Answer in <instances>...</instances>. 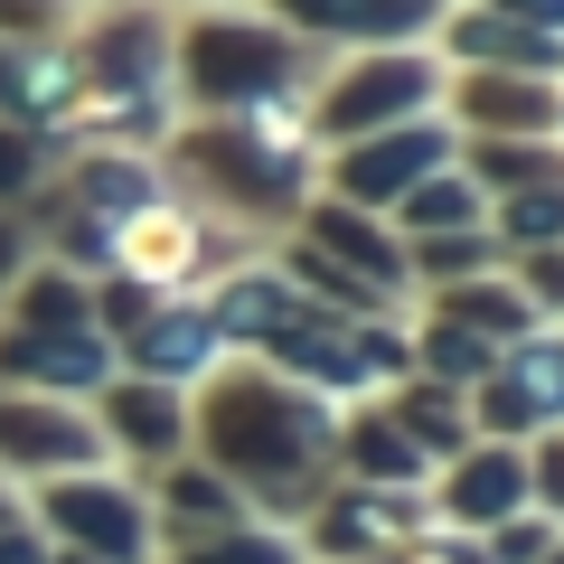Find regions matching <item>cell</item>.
Instances as JSON below:
<instances>
[{
	"mask_svg": "<svg viewBox=\"0 0 564 564\" xmlns=\"http://www.w3.org/2000/svg\"><path fill=\"white\" fill-rule=\"evenodd\" d=\"M404 263H423L433 282H452V273H470V263H489V226H470V236H414Z\"/></svg>",
	"mask_w": 564,
	"mask_h": 564,
	"instance_id": "28",
	"label": "cell"
},
{
	"mask_svg": "<svg viewBox=\"0 0 564 564\" xmlns=\"http://www.w3.org/2000/svg\"><path fill=\"white\" fill-rule=\"evenodd\" d=\"M207 321H217V339H263V348H273L282 329L311 321V302H302V282H292V273H263V263H254V273L217 282Z\"/></svg>",
	"mask_w": 564,
	"mask_h": 564,
	"instance_id": "13",
	"label": "cell"
},
{
	"mask_svg": "<svg viewBox=\"0 0 564 564\" xmlns=\"http://www.w3.org/2000/svg\"><path fill=\"white\" fill-rule=\"evenodd\" d=\"M180 76H188V95L198 104H273L282 85H292V39H263V29H245V20H217V29H198V39L180 47Z\"/></svg>",
	"mask_w": 564,
	"mask_h": 564,
	"instance_id": "5",
	"label": "cell"
},
{
	"mask_svg": "<svg viewBox=\"0 0 564 564\" xmlns=\"http://www.w3.org/2000/svg\"><path fill=\"white\" fill-rule=\"evenodd\" d=\"M0 104L39 132V122H57L66 104H76V66L47 57V47H0Z\"/></svg>",
	"mask_w": 564,
	"mask_h": 564,
	"instance_id": "17",
	"label": "cell"
},
{
	"mask_svg": "<svg viewBox=\"0 0 564 564\" xmlns=\"http://www.w3.org/2000/svg\"><path fill=\"white\" fill-rule=\"evenodd\" d=\"M527 508V452L518 443H462L433 480V527H462V536H489L499 518Z\"/></svg>",
	"mask_w": 564,
	"mask_h": 564,
	"instance_id": "6",
	"label": "cell"
},
{
	"mask_svg": "<svg viewBox=\"0 0 564 564\" xmlns=\"http://www.w3.org/2000/svg\"><path fill=\"white\" fill-rule=\"evenodd\" d=\"M462 113L489 122V141H555V85L545 76H470L462 85Z\"/></svg>",
	"mask_w": 564,
	"mask_h": 564,
	"instance_id": "14",
	"label": "cell"
},
{
	"mask_svg": "<svg viewBox=\"0 0 564 564\" xmlns=\"http://www.w3.org/2000/svg\"><path fill=\"white\" fill-rule=\"evenodd\" d=\"M113 377L122 367L104 329H10L0 339V386H20V395H95Z\"/></svg>",
	"mask_w": 564,
	"mask_h": 564,
	"instance_id": "7",
	"label": "cell"
},
{
	"mask_svg": "<svg viewBox=\"0 0 564 564\" xmlns=\"http://www.w3.org/2000/svg\"><path fill=\"white\" fill-rule=\"evenodd\" d=\"M452 47L499 76H555V29H527V20H452Z\"/></svg>",
	"mask_w": 564,
	"mask_h": 564,
	"instance_id": "19",
	"label": "cell"
},
{
	"mask_svg": "<svg viewBox=\"0 0 564 564\" xmlns=\"http://www.w3.org/2000/svg\"><path fill=\"white\" fill-rule=\"evenodd\" d=\"M151 499V545H207L226 536V527H254V508H245L236 480H217L207 462H161V489H141Z\"/></svg>",
	"mask_w": 564,
	"mask_h": 564,
	"instance_id": "10",
	"label": "cell"
},
{
	"mask_svg": "<svg viewBox=\"0 0 564 564\" xmlns=\"http://www.w3.org/2000/svg\"><path fill=\"white\" fill-rule=\"evenodd\" d=\"M10 518H29V508H20V480H0V527H10Z\"/></svg>",
	"mask_w": 564,
	"mask_h": 564,
	"instance_id": "35",
	"label": "cell"
},
{
	"mask_svg": "<svg viewBox=\"0 0 564 564\" xmlns=\"http://www.w3.org/2000/svg\"><path fill=\"white\" fill-rule=\"evenodd\" d=\"M302 29H329V39H414L433 20V0H282Z\"/></svg>",
	"mask_w": 564,
	"mask_h": 564,
	"instance_id": "18",
	"label": "cell"
},
{
	"mask_svg": "<svg viewBox=\"0 0 564 564\" xmlns=\"http://www.w3.org/2000/svg\"><path fill=\"white\" fill-rule=\"evenodd\" d=\"M10 321H20V329H95V321H85L76 273H20V282H10Z\"/></svg>",
	"mask_w": 564,
	"mask_h": 564,
	"instance_id": "24",
	"label": "cell"
},
{
	"mask_svg": "<svg viewBox=\"0 0 564 564\" xmlns=\"http://www.w3.org/2000/svg\"><path fill=\"white\" fill-rule=\"evenodd\" d=\"M386 217H395L404 236H470V226H489V198H480V188H470L462 170L443 161V170H423V180L404 188Z\"/></svg>",
	"mask_w": 564,
	"mask_h": 564,
	"instance_id": "16",
	"label": "cell"
},
{
	"mask_svg": "<svg viewBox=\"0 0 564 564\" xmlns=\"http://www.w3.org/2000/svg\"><path fill=\"white\" fill-rule=\"evenodd\" d=\"M339 480H367V489H423L433 480V462L414 452V433H404L395 414H358L339 433Z\"/></svg>",
	"mask_w": 564,
	"mask_h": 564,
	"instance_id": "15",
	"label": "cell"
},
{
	"mask_svg": "<svg viewBox=\"0 0 564 564\" xmlns=\"http://www.w3.org/2000/svg\"><path fill=\"white\" fill-rule=\"evenodd\" d=\"M433 104V57H367L329 85L321 104V132L329 141H358V132H386V122H414Z\"/></svg>",
	"mask_w": 564,
	"mask_h": 564,
	"instance_id": "8",
	"label": "cell"
},
{
	"mask_svg": "<svg viewBox=\"0 0 564 564\" xmlns=\"http://www.w3.org/2000/svg\"><path fill=\"white\" fill-rule=\"evenodd\" d=\"M76 207L95 226H132L141 207H161V180H151L141 161H85L76 170Z\"/></svg>",
	"mask_w": 564,
	"mask_h": 564,
	"instance_id": "21",
	"label": "cell"
},
{
	"mask_svg": "<svg viewBox=\"0 0 564 564\" xmlns=\"http://www.w3.org/2000/svg\"><path fill=\"white\" fill-rule=\"evenodd\" d=\"M188 433H198V462L217 470V480H236L263 527H292L311 499H321L329 462H339L329 404L302 395V386H282L273 367H263V377L254 367L207 377V404L188 414Z\"/></svg>",
	"mask_w": 564,
	"mask_h": 564,
	"instance_id": "1",
	"label": "cell"
},
{
	"mask_svg": "<svg viewBox=\"0 0 564 564\" xmlns=\"http://www.w3.org/2000/svg\"><path fill=\"white\" fill-rule=\"evenodd\" d=\"M20 254H29V236H20V217H10V207H0V292H10V282H20Z\"/></svg>",
	"mask_w": 564,
	"mask_h": 564,
	"instance_id": "33",
	"label": "cell"
},
{
	"mask_svg": "<svg viewBox=\"0 0 564 564\" xmlns=\"http://www.w3.org/2000/svg\"><path fill=\"white\" fill-rule=\"evenodd\" d=\"M311 236H321V254H329V263H339V273H358V282H377V292H395V282H404V273H414V263H404V254H395V245H386V236H377V226H367V217H358V207H329V217H321V226H311Z\"/></svg>",
	"mask_w": 564,
	"mask_h": 564,
	"instance_id": "20",
	"label": "cell"
},
{
	"mask_svg": "<svg viewBox=\"0 0 564 564\" xmlns=\"http://www.w3.org/2000/svg\"><path fill=\"white\" fill-rule=\"evenodd\" d=\"M564 414V348L555 329H518V339L489 358V377L470 386V433H489V443H536V433H555Z\"/></svg>",
	"mask_w": 564,
	"mask_h": 564,
	"instance_id": "3",
	"label": "cell"
},
{
	"mask_svg": "<svg viewBox=\"0 0 564 564\" xmlns=\"http://www.w3.org/2000/svg\"><path fill=\"white\" fill-rule=\"evenodd\" d=\"M555 180V141H480L470 151V188H545Z\"/></svg>",
	"mask_w": 564,
	"mask_h": 564,
	"instance_id": "25",
	"label": "cell"
},
{
	"mask_svg": "<svg viewBox=\"0 0 564 564\" xmlns=\"http://www.w3.org/2000/svg\"><path fill=\"white\" fill-rule=\"evenodd\" d=\"M151 564H302V545H292V527H226V536H207V545H170V555H151Z\"/></svg>",
	"mask_w": 564,
	"mask_h": 564,
	"instance_id": "22",
	"label": "cell"
},
{
	"mask_svg": "<svg viewBox=\"0 0 564 564\" xmlns=\"http://www.w3.org/2000/svg\"><path fill=\"white\" fill-rule=\"evenodd\" d=\"M0 564H47V536L29 518H10V527H0Z\"/></svg>",
	"mask_w": 564,
	"mask_h": 564,
	"instance_id": "32",
	"label": "cell"
},
{
	"mask_svg": "<svg viewBox=\"0 0 564 564\" xmlns=\"http://www.w3.org/2000/svg\"><path fill=\"white\" fill-rule=\"evenodd\" d=\"M47 564H95V555H76V545H47Z\"/></svg>",
	"mask_w": 564,
	"mask_h": 564,
	"instance_id": "36",
	"label": "cell"
},
{
	"mask_svg": "<svg viewBox=\"0 0 564 564\" xmlns=\"http://www.w3.org/2000/svg\"><path fill=\"white\" fill-rule=\"evenodd\" d=\"M555 545H564V518L555 508H518V518H499L480 536V555L489 564H555Z\"/></svg>",
	"mask_w": 564,
	"mask_h": 564,
	"instance_id": "26",
	"label": "cell"
},
{
	"mask_svg": "<svg viewBox=\"0 0 564 564\" xmlns=\"http://www.w3.org/2000/svg\"><path fill=\"white\" fill-rule=\"evenodd\" d=\"M217 358H226V339H217V321L207 311H180V302H161L141 329H122V377H151V386H207L217 377Z\"/></svg>",
	"mask_w": 564,
	"mask_h": 564,
	"instance_id": "11",
	"label": "cell"
},
{
	"mask_svg": "<svg viewBox=\"0 0 564 564\" xmlns=\"http://www.w3.org/2000/svg\"><path fill=\"white\" fill-rule=\"evenodd\" d=\"M151 311H161V292H151V282H132V273H122V282H104L95 302H85V321H95V329H141V321H151Z\"/></svg>",
	"mask_w": 564,
	"mask_h": 564,
	"instance_id": "29",
	"label": "cell"
},
{
	"mask_svg": "<svg viewBox=\"0 0 564 564\" xmlns=\"http://www.w3.org/2000/svg\"><path fill=\"white\" fill-rule=\"evenodd\" d=\"M499 10H508V20H527V29H555L564 0H499Z\"/></svg>",
	"mask_w": 564,
	"mask_h": 564,
	"instance_id": "34",
	"label": "cell"
},
{
	"mask_svg": "<svg viewBox=\"0 0 564 564\" xmlns=\"http://www.w3.org/2000/svg\"><path fill=\"white\" fill-rule=\"evenodd\" d=\"M489 358H499V339H480V329H462V321H433V329H423L414 377H433V386H480Z\"/></svg>",
	"mask_w": 564,
	"mask_h": 564,
	"instance_id": "23",
	"label": "cell"
},
{
	"mask_svg": "<svg viewBox=\"0 0 564 564\" xmlns=\"http://www.w3.org/2000/svg\"><path fill=\"white\" fill-rule=\"evenodd\" d=\"M104 395V452L113 462H180V443H188V395L180 386H151V377H113V386H95Z\"/></svg>",
	"mask_w": 564,
	"mask_h": 564,
	"instance_id": "12",
	"label": "cell"
},
{
	"mask_svg": "<svg viewBox=\"0 0 564 564\" xmlns=\"http://www.w3.org/2000/svg\"><path fill=\"white\" fill-rule=\"evenodd\" d=\"M377 564H489V555H480V536H462V527H423L414 545H395V555H377Z\"/></svg>",
	"mask_w": 564,
	"mask_h": 564,
	"instance_id": "30",
	"label": "cell"
},
{
	"mask_svg": "<svg viewBox=\"0 0 564 564\" xmlns=\"http://www.w3.org/2000/svg\"><path fill=\"white\" fill-rule=\"evenodd\" d=\"M443 161H452V132H443V122H386V132H358L339 151V198L395 207L423 170H443Z\"/></svg>",
	"mask_w": 564,
	"mask_h": 564,
	"instance_id": "9",
	"label": "cell"
},
{
	"mask_svg": "<svg viewBox=\"0 0 564 564\" xmlns=\"http://www.w3.org/2000/svg\"><path fill=\"white\" fill-rule=\"evenodd\" d=\"M489 217H499L508 245H555V236H564V188H555V180H545V188H508Z\"/></svg>",
	"mask_w": 564,
	"mask_h": 564,
	"instance_id": "27",
	"label": "cell"
},
{
	"mask_svg": "<svg viewBox=\"0 0 564 564\" xmlns=\"http://www.w3.org/2000/svg\"><path fill=\"white\" fill-rule=\"evenodd\" d=\"M29 527H39L47 545L95 555V564H151L161 555V545H151V499H141L113 462L104 470H66V480H39V518Z\"/></svg>",
	"mask_w": 564,
	"mask_h": 564,
	"instance_id": "2",
	"label": "cell"
},
{
	"mask_svg": "<svg viewBox=\"0 0 564 564\" xmlns=\"http://www.w3.org/2000/svg\"><path fill=\"white\" fill-rule=\"evenodd\" d=\"M29 180H39V132L29 122H0V207L20 198Z\"/></svg>",
	"mask_w": 564,
	"mask_h": 564,
	"instance_id": "31",
	"label": "cell"
},
{
	"mask_svg": "<svg viewBox=\"0 0 564 564\" xmlns=\"http://www.w3.org/2000/svg\"><path fill=\"white\" fill-rule=\"evenodd\" d=\"M104 423L57 395H20L0 386V480H66V470H104Z\"/></svg>",
	"mask_w": 564,
	"mask_h": 564,
	"instance_id": "4",
	"label": "cell"
}]
</instances>
